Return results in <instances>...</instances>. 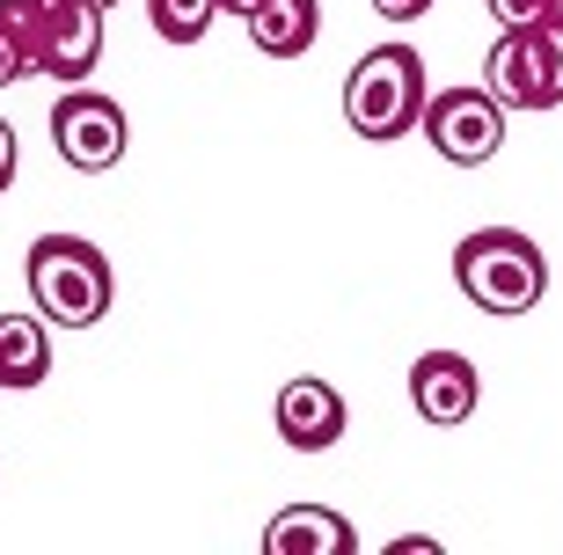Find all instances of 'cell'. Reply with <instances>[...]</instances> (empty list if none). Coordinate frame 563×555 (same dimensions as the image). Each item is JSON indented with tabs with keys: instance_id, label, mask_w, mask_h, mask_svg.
<instances>
[{
	"instance_id": "obj_1",
	"label": "cell",
	"mask_w": 563,
	"mask_h": 555,
	"mask_svg": "<svg viewBox=\"0 0 563 555\" xmlns=\"http://www.w3.org/2000/svg\"><path fill=\"white\" fill-rule=\"evenodd\" d=\"M22 278H30V300L52 330H96L118 300V270L88 234H37Z\"/></svg>"
},
{
	"instance_id": "obj_2",
	"label": "cell",
	"mask_w": 563,
	"mask_h": 555,
	"mask_svg": "<svg viewBox=\"0 0 563 555\" xmlns=\"http://www.w3.org/2000/svg\"><path fill=\"white\" fill-rule=\"evenodd\" d=\"M424 103H432V88H424V52L418 44H374V52L344 74V124L374 146L410 140V124H424Z\"/></svg>"
},
{
	"instance_id": "obj_3",
	"label": "cell",
	"mask_w": 563,
	"mask_h": 555,
	"mask_svg": "<svg viewBox=\"0 0 563 555\" xmlns=\"http://www.w3.org/2000/svg\"><path fill=\"white\" fill-rule=\"evenodd\" d=\"M454 286L483 314H534L549 300V256L520 226H476L454 248Z\"/></svg>"
},
{
	"instance_id": "obj_4",
	"label": "cell",
	"mask_w": 563,
	"mask_h": 555,
	"mask_svg": "<svg viewBox=\"0 0 563 555\" xmlns=\"http://www.w3.org/2000/svg\"><path fill=\"white\" fill-rule=\"evenodd\" d=\"M483 88L498 96L505 110H556L563 103V22H512L498 30L490 59H483Z\"/></svg>"
},
{
	"instance_id": "obj_5",
	"label": "cell",
	"mask_w": 563,
	"mask_h": 555,
	"mask_svg": "<svg viewBox=\"0 0 563 555\" xmlns=\"http://www.w3.org/2000/svg\"><path fill=\"white\" fill-rule=\"evenodd\" d=\"M15 15L44 81L81 88L103 66V8L96 0H15Z\"/></svg>"
},
{
	"instance_id": "obj_6",
	"label": "cell",
	"mask_w": 563,
	"mask_h": 555,
	"mask_svg": "<svg viewBox=\"0 0 563 555\" xmlns=\"http://www.w3.org/2000/svg\"><path fill=\"white\" fill-rule=\"evenodd\" d=\"M505 118H512V110H505L490 88H439L432 103H424V140H432L439 162L483 168V162H498Z\"/></svg>"
},
{
	"instance_id": "obj_7",
	"label": "cell",
	"mask_w": 563,
	"mask_h": 555,
	"mask_svg": "<svg viewBox=\"0 0 563 555\" xmlns=\"http://www.w3.org/2000/svg\"><path fill=\"white\" fill-rule=\"evenodd\" d=\"M52 146H59L66 168H81V176H103V168L125 162L132 146V118L118 110V96H96V88H66L59 110H52Z\"/></svg>"
},
{
	"instance_id": "obj_8",
	"label": "cell",
	"mask_w": 563,
	"mask_h": 555,
	"mask_svg": "<svg viewBox=\"0 0 563 555\" xmlns=\"http://www.w3.org/2000/svg\"><path fill=\"white\" fill-rule=\"evenodd\" d=\"M278 439H286L292 453H330L336 439L352 432V410H344V395L330 388V380H314V373H300V380H286L278 388Z\"/></svg>"
},
{
	"instance_id": "obj_9",
	"label": "cell",
	"mask_w": 563,
	"mask_h": 555,
	"mask_svg": "<svg viewBox=\"0 0 563 555\" xmlns=\"http://www.w3.org/2000/svg\"><path fill=\"white\" fill-rule=\"evenodd\" d=\"M476 402H483V380L461 351H424L418 366H410V410H418L424 424H439V432H446V424H468Z\"/></svg>"
},
{
	"instance_id": "obj_10",
	"label": "cell",
	"mask_w": 563,
	"mask_h": 555,
	"mask_svg": "<svg viewBox=\"0 0 563 555\" xmlns=\"http://www.w3.org/2000/svg\"><path fill=\"white\" fill-rule=\"evenodd\" d=\"M264 555H358V534L330 504H286L264 526Z\"/></svg>"
},
{
	"instance_id": "obj_11",
	"label": "cell",
	"mask_w": 563,
	"mask_h": 555,
	"mask_svg": "<svg viewBox=\"0 0 563 555\" xmlns=\"http://www.w3.org/2000/svg\"><path fill=\"white\" fill-rule=\"evenodd\" d=\"M322 37V0H264L250 15V44L264 59H300Z\"/></svg>"
},
{
	"instance_id": "obj_12",
	"label": "cell",
	"mask_w": 563,
	"mask_h": 555,
	"mask_svg": "<svg viewBox=\"0 0 563 555\" xmlns=\"http://www.w3.org/2000/svg\"><path fill=\"white\" fill-rule=\"evenodd\" d=\"M0 380L8 388L52 380V322L44 314H0Z\"/></svg>"
},
{
	"instance_id": "obj_13",
	"label": "cell",
	"mask_w": 563,
	"mask_h": 555,
	"mask_svg": "<svg viewBox=\"0 0 563 555\" xmlns=\"http://www.w3.org/2000/svg\"><path fill=\"white\" fill-rule=\"evenodd\" d=\"M220 15V0H146V22L162 44H198Z\"/></svg>"
},
{
	"instance_id": "obj_14",
	"label": "cell",
	"mask_w": 563,
	"mask_h": 555,
	"mask_svg": "<svg viewBox=\"0 0 563 555\" xmlns=\"http://www.w3.org/2000/svg\"><path fill=\"white\" fill-rule=\"evenodd\" d=\"M37 74V59H30V37H22V15L15 0H0V88H15Z\"/></svg>"
},
{
	"instance_id": "obj_15",
	"label": "cell",
	"mask_w": 563,
	"mask_h": 555,
	"mask_svg": "<svg viewBox=\"0 0 563 555\" xmlns=\"http://www.w3.org/2000/svg\"><path fill=\"white\" fill-rule=\"evenodd\" d=\"M490 15L512 30V22H549V0H490Z\"/></svg>"
},
{
	"instance_id": "obj_16",
	"label": "cell",
	"mask_w": 563,
	"mask_h": 555,
	"mask_svg": "<svg viewBox=\"0 0 563 555\" xmlns=\"http://www.w3.org/2000/svg\"><path fill=\"white\" fill-rule=\"evenodd\" d=\"M374 15L380 22H418V15H432V0H374Z\"/></svg>"
},
{
	"instance_id": "obj_17",
	"label": "cell",
	"mask_w": 563,
	"mask_h": 555,
	"mask_svg": "<svg viewBox=\"0 0 563 555\" xmlns=\"http://www.w3.org/2000/svg\"><path fill=\"white\" fill-rule=\"evenodd\" d=\"M15 184V132H8V118H0V190Z\"/></svg>"
},
{
	"instance_id": "obj_18",
	"label": "cell",
	"mask_w": 563,
	"mask_h": 555,
	"mask_svg": "<svg viewBox=\"0 0 563 555\" xmlns=\"http://www.w3.org/2000/svg\"><path fill=\"white\" fill-rule=\"evenodd\" d=\"M256 8H264V0H220V15H242V22H250Z\"/></svg>"
},
{
	"instance_id": "obj_19",
	"label": "cell",
	"mask_w": 563,
	"mask_h": 555,
	"mask_svg": "<svg viewBox=\"0 0 563 555\" xmlns=\"http://www.w3.org/2000/svg\"><path fill=\"white\" fill-rule=\"evenodd\" d=\"M549 22H563V0H549Z\"/></svg>"
},
{
	"instance_id": "obj_20",
	"label": "cell",
	"mask_w": 563,
	"mask_h": 555,
	"mask_svg": "<svg viewBox=\"0 0 563 555\" xmlns=\"http://www.w3.org/2000/svg\"><path fill=\"white\" fill-rule=\"evenodd\" d=\"M96 8H110V0H96Z\"/></svg>"
},
{
	"instance_id": "obj_21",
	"label": "cell",
	"mask_w": 563,
	"mask_h": 555,
	"mask_svg": "<svg viewBox=\"0 0 563 555\" xmlns=\"http://www.w3.org/2000/svg\"><path fill=\"white\" fill-rule=\"evenodd\" d=\"M0 388H8V380H0Z\"/></svg>"
}]
</instances>
